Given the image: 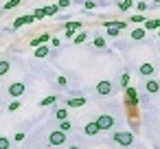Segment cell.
<instances>
[{"instance_id":"obj_39","label":"cell","mask_w":160,"mask_h":149,"mask_svg":"<svg viewBox=\"0 0 160 149\" xmlns=\"http://www.w3.org/2000/svg\"><path fill=\"white\" fill-rule=\"evenodd\" d=\"M153 2H156V5H160V0H153Z\"/></svg>"},{"instance_id":"obj_6","label":"cell","mask_w":160,"mask_h":149,"mask_svg":"<svg viewBox=\"0 0 160 149\" xmlns=\"http://www.w3.org/2000/svg\"><path fill=\"white\" fill-rule=\"evenodd\" d=\"M9 94H11L13 99H18L20 94H24V83H11V86H9Z\"/></svg>"},{"instance_id":"obj_29","label":"cell","mask_w":160,"mask_h":149,"mask_svg":"<svg viewBox=\"0 0 160 149\" xmlns=\"http://www.w3.org/2000/svg\"><path fill=\"white\" fill-rule=\"evenodd\" d=\"M0 149H9V138L0 136Z\"/></svg>"},{"instance_id":"obj_13","label":"cell","mask_w":160,"mask_h":149,"mask_svg":"<svg viewBox=\"0 0 160 149\" xmlns=\"http://www.w3.org/2000/svg\"><path fill=\"white\" fill-rule=\"evenodd\" d=\"M46 55H48V46H46V44H42V46L35 48V57H38V59H44Z\"/></svg>"},{"instance_id":"obj_2","label":"cell","mask_w":160,"mask_h":149,"mask_svg":"<svg viewBox=\"0 0 160 149\" xmlns=\"http://www.w3.org/2000/svg\"><path fill=\"white\" fill-rule=\"evenodd\" d=\"M48 142H51V145H64V142H66V132H62V129H55V132H51V136H48Z\"/></svg>"},{"instance_id":"obj_5","label":"cell","mask_w":160,"mask_h":149,"mask_svg":"<svg viewBox=\"0 0 160 149\" xmlns=\"http://www.w3.org/2000/svg\"><path fill=\"white\" fill-rule=\"evenodd\" d=\"M35 22V16H22V18H18L16 22H13V29H20V27H24V24H33Z\"/></svg>"},{"instance_id":"obj_3","label":"cell","mask_w":160,"mask_h":149,"mask_svg":"<svg viewBox=\"0 0 160 149\" xmlns=\"http://www.w3.org/2000/svg\"><path fill=\"white\" fill-rule=\"evenodd\" d=\"M97 94H101V97H108V94H112V83H110L108 79L99 81V83H97Z\"/></svg>"},{"instance_id":"obj_4","label":"cell","mask_w":160,"mask_h":149,"mask_svg":"<svg viewBox=\"0 0 160 149\" xmlns=\"http://www.w3.org/2000/svg\"><path fill=\"white\" fill-rule=\"evenodd\" d=\"M97 125H99L101 129H112V125H114V118H112L110 114H101V116L97 118Z\"/></svg>"},{"instance_id":"obj_9","label":"cell","mask_w":160,"mask_h":149,"mask_svg":"<svg viewBox=\"0 0 160 149\" xmlns=\"http://www.w3.org/2000/svg\"><path fill=\"white\" fill-rule=\"evenodd\" d=\"M138 72H140L142 77H151V75L156 72V68H153V64H140V68H138Z\"/></svg>"},{"instance_id":"obj_31","label":"cell","mask_w":160,"mask_h":149,"mask_svg":"<svg viewBox=\"0 0 160 149\" xmlns=\"http://www.w3.org/2000/svg\"><path fill=\"white\" fill-rule=\"evenodd\" d=\"M16 110H20V101H11L9 103V112H16Z\"/></svg>"},{"instance_id":"obj_12","label":"cell","mask_w":160,"mask_h":149,"mask_svg":"<svg viewBox=\"0 0 160 149\" xmlns=\"http://www.w3.org/2000/svg\"><path fill=\"white\" fill-rule=\"evenodd\" d=\"M86 105V99L83 97H75V99H68V107H81Z\"/></svg>"},{"instance_id":"obj_14","label":"cell","mask_w":160,"mask_h":149,"mask_svg":"<svg viewBox=\"0 0 160 149\" xmlns=\"http://www.w3.org/2000/svg\"><path fill=\"white\" fill-rule=\"evenodd\" d=\"M59 9H62L59 5H48V7H44V13H46V16H57Z\"/></svg>"},{"instance_id":"obj_40","label":"cell","mask_w":160,"mask_h":149,"mask_svg":"<svg viewBox=\"0 0 160 149\" xmlns=\"http://www.w3.org/2000/svg\"><path fill=\"white\" fill-rule=\"evenodd\" d=\"M68 149H79V147H68Z\"/></svg>"},{"instance_id":"obj_36","label":"cell","mask_w":160,"mask_h":149,"mask_svg":"<svg viewBox=\"0 0 160 149\" xmlns=\"http://www.w3.org/2000/svg\"><path fill=\"white\" fill-rule=\"evenodd\" d=\"M51 42H53V48H59V46H62V42H59V40H57V37H53V40H51Z\"/></svg>"},{"instance_id":"obj_33","label":"cell","mask_w":160,"mask_h":149,"mask_svg":"<svg viewBox=\"0 0 160 149\" xmlns=\"http://www.w3.org/2000/svg\"><path fill=\"white\" fill-rule=\"evenodd\" d=\"M13 140H16V142H22V140H24V132H16Z\"/></svg>"},{"instance_id":"obj_32","label":"cell","mask_w":160,"mask_h":149,"mask_svg":"<svg viewBox=\"0 0 160 149\" xmlns=\"http://www.w3.org/2000/svg\"><path fill=\"white\" fill-rule=\"evenodd\" d=\"M136 9H138V13H142V11H147V9H149V7H147V5H145V2H142V0H140V2H138V5H136Z\"/></svg>"},{"instance_id":"obj_22","label":"cell","mask_w":160,"mask_h":149,"mask_svg":"<svg viewBox=\"0 0 160 149\" xmlns=\"http://www.w3.org/2000/svg\"><path fill=\"white\" fill-rule=\"evenodd\" d=\"M16 7H20V0H9L2 9H5V11H11V9H16Z\"/></svg>"},{"instance_id":"obj_26","label":"cell","mask_w":160,"mask_h":149,"mask_svg":"<svg viewBox=\"0 0 160 149\" xmlns=\"http://www.w3.org/2000/svg\"><path fill=\"white\" fill-rule=\"evenodd\" d=\"M97 48H105V37H94V42H92Z\"/></svg>"},{"instance_id":"obj_35","label":"cell","mask_w":160,"mask_h":149,"mask_svg":"<svg viewBox=\"0 0 160 149\" xmlns=\"http://www.w3.org/2000/svg\"><path fill=\"white\" fill-rule=\"evenodd\" d=\"M62 9H66V7H70V0H59V2H57Z\"/></svg>"},{"instance_id":"obj_19","label":"cell","mask_w":160,"mask_h":149,"mask_svg":"<svg viewBox=\"0 0 160 149\" xmlns=\"http://www.w3.org/2000/svg\"><path fill=\"white\" fill-rule=\"evenodd\" d=\"M57 101V97L55 94H48V97H44L42 101H40V105H51V103H55Z\"/></svg>"},{"instance_id":"obj_38","label":"cell","mask_w":160,"mask_h":149,"mask_svg":"<svg viewBox=\"0 0 160 149\" xmlns=\"http://www.w3.org/2000/svg\"><path fill=\"white\" fill-rule=\"evenodd\" d=\"M57 83L59 86H66V77H57Z\"/></svg>"},{"instance_id":"obj_24","label":"cell","mask_w":160,"mask_h":149,"mask_svg":"<svg viewBox=\"0 0 160 149\" xmlns=\"http://www.w3.org/2000/svg\"><path fill=\"white\" fill-rule=\"evenodd\" d=\"M59 129H62V132H70V129H72V123H70V121H62V123H59Z\"/></svg>"},{"instance_id":"obj_18","label":"cell","mask_w":160,"mask_h":149,"mask_svg":"<svg viewBox=\"0 0 160 149\" xmlns=\"http://www.w3.org/2000/svg\"><path fill=\"white\" fill-rule=\"evenodd\" d=\"M9 72V62L7 59H0V77Z\"/></svg>"},{"instance_id":"obj_16","label":"cell","mask_w":160,"mask_h":149,"mask_svg":"<svg viewBox=\"0 0 160 149\" xmlns=\"http://www.w3.org/2000/svg\"><path fill=\"white\" fill-rule=\"evenodd\" d=\"M86 37H88V33H86V31H79V33L72 37V44H83V42H86Z\"/></svg>"},{"instance_id":"obj_17","label":"cell","mask_w":160,"mask_h":149,"mask_svg":"<svg viewBox=\"0 0 160 149\" xmlns=\"http://www.w3.org/2000/svg\"><path fill=\"white\" fill-rule=\"evenodd\" d=\"M145 33H147V29H134L132 31V40H142Z\"/></svg>"},{"instance_id":"obj_15","label":"cell","mask_w":160,"mask_h":149,"mask_svg":"<svg viewBox=\"0 0 160 149\" xmlns=\"http://www.w3.org/2000/svg\"><path fill=\"white\" fill-rule=\"evenodd\" d=\"M145 29H147V31L160 29V18H156V20H147V22H145Z\"/></svg>"},{"instance_id":"obj_41","label":"cell","mask_w":160,"mask_h":149,"mask_svg":"<svg viewBox=\"0 0 160 149\" xmlns=\"http://www.w3.org/2000/svg\"><path fill=\"white\" fill-rule=\"evenodd\" d=\"M158 37H160V33H158Z\"/></svg>"},{"instance_id":"obj_10","label":"cell","mask_w":160,"mask_h":149,"mask_svg":"<svg viewBox=\"0 0 160 149\" xmlns=\"http://www.w3.org/2000/svg\"><path fill=\"white\" fill-rule=\"evenodd\" d=\"M83 132H86V136H97V134L101 132V127H99L97 121H94V123H88V125L83 127Z\"/></svg>"},{"instance_id":"obj_28","label":"cell","mask_w":160,"mask_h":149,"mask_svg":"<svg viewBox=\"0 0 160 149\" xmlns=\"http://www.w3.org/2000/svg\"><path fill=\"white\" fill-rule=\"evenodd\" d=\"M132 22H140V24H145L147 20H145V16H142V13H136V16H132Z\"/></svg>"},{"instance_id":"obj_27","label":"cell","mask_w":160,"mask_h":149,"mask_svg":"<svg viewBox=\"0 0 160 149\" xmlns=\"http://www.w3.org/2000/svg\"><path fill=\"white\" fill-rule=\"evenodd\" d=\"M121 86H123V88H129V75H127V72L121 75Z\"/></svg>"},{"instance_id":"obj_20","label":"cell","mask_w":160,"mask_h":149,"mask_svg":"<svg viewBox=\"0 0 160 149\" xmlns=\"http://www.w3.org/2000/svg\"><path fill=\"white\" fill-rule=\"evenodd\" d=\"M55 116H57L59 121H66V118H68V110H66V107H59V110L55 112Z\"/></svg>"},{"instance_id":"obj_34","label":"cell","mask_w":160,"mask_h":149,"mask_svg":"<svg viewBox=\"0 0 160 149\" xmlns=\"http://www.w3.org/2000/svg\"><path fill=\"white\" fill-rule=\"evenodd\" d=\"M83 7H86V11H90V9H94L97 5L92 2V0H86V5H83Z\"/></svg>"},{"instance_id":"obj_23","label":"cell","mask_w":160,"mask_h":149,"mask_svg":"<svg viewBox=\"0 0 160 149\" xmlns=\"http://www.w3.org/2000/svg\"><path fill=\"white\" fill-rule=\"evenodd\" d=\"M75 35H77V29H72L70 24H66V37H68V40H72Z\"/></svg>"},{"instance_id":"obj_30","label":"cell","mask_w":160,"mask_h":149,"mask_svg":"<svg viewBox=\"0 0 160 149\" xmlns=\"http://www.w3.org/2000/svg\"><path fill=\"white\" fill-rule=\"evenodd\" d=\"M35 20H42V18H46V13H44V9H35Z\"/></svg>"},{"instance_id":"obj_11","label":"cell","mask_w":160,"mask_h":149,"mask_svg":"<svg viewBox=\"0 0 160 149\" xmlns=\"http://www.w3.org/2000/svg\"><path fill=\"white\" fill-rule=\"evenodd\" d=\"M46 42H51V35H48V33H42L40 37H35V40L31 42V46L38 48V46H42V44H46Z\"/></svg>"},{"instance_id":"obj_7","label":"cell","mask_w":160,"mask_h":149,"mask_svg":"<svg viewBox=\"0 0 160 149\" xmlns=\"http://www.w3.org/2000/svg\"><path fill=\"white\" fill-rule=\"evenodd\" d=\"M125 97H127V105H138V94L134 88H125Z\"/></svg>"},{"instance_id":"obj_1","label":"cell","mask_w":160,"mask_h":149,"mask_svg":"<svg viewBox=\"0 0 160 149\" xmlns=\"http://www.w3.org/2000/svg\"><path fill=\"white\" fill-rule=\"evenodd\" d=\"M114 140H116L121 147H132L134 134H132V132H116V134H114Z\"/></svg>"},{"instance_id":"obj_37","label":"cell","mask_w":160,"mask_h":149,"mask_svg":"<svg viewBox=\"0 0 160 149\" xmlns=\"http://www.w3.org/2000/svg\"><path fill=\"white\" fill-rule=\"evenodd\" d=\"M70 27H72V29H77V31H79V29H81V22H70Z\"/></svg>"},{"instance_id":"obj_25","label":"cell","mask_w":160,"mask_h":149,"mask_svg":"<svg viewBox=\"0 0 160 149\" xmlns=\"http://www.w3.org/2000/svg\"><path fill=\"white\" fill-rule=\"evenodd\" d=\"M118 33H121V29H116V27H108V35H110V37H118Z\"/></svg>"},{"instance_id":"obj_21","label":"cell","mask_w":160,"mask_h":149,"mask_svg":"<svg viewBox=\"0 0 160 149\" xmlns=\"http://www.w3.org/2000/svg\"><path fill=\"white\" fill-rule=\"evenodd\" d=\"M132 2H134V0H121V2H118V9H121V11H127V9H132Z\"/></svg>"},{"instance_id":"obj_8","label":"cell","mask_w":160,"mask_h":149,"mask_svg":"<svg viewBox=\"0 0 160 149\" xmlns=\"http://www.w3.org/2000/svg\"><path fill=\"white\" fill-rule=\"evenodd\" d=\"M145 90H147L149 94H158V90H160V83H158L156 79H147V83H145Z\"/></svg>"}]
</instances>
